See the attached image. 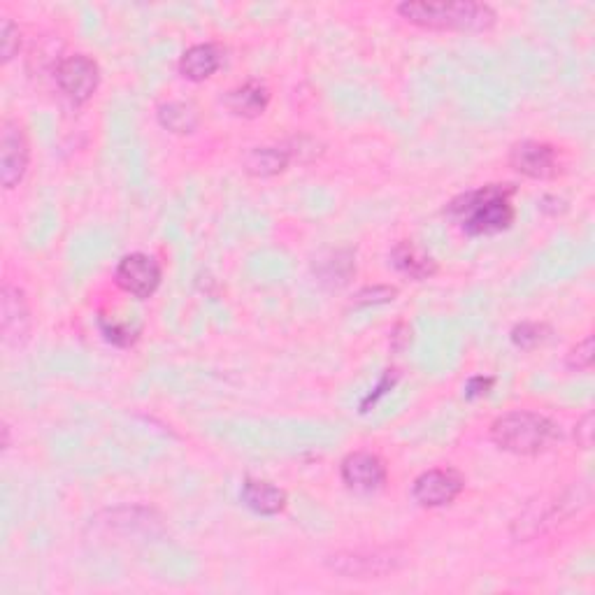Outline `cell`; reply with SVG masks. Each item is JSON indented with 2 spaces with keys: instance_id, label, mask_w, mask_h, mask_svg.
Returning a JSON list of instances; mask_svg holds the SVG:
<instances>
[{
  "instance_id": "4",
  "label": "cell",
  "mask_w": 595,
  "mask_h": 595,
  "mask_svg": "<svg viewBox=\"0 0 595 595\" xmlns=\"http://www.w3.org/2000/svg\"><path fill=\"white\" fill-rule=\"evenodd\" d=\"M328 568L344 579H382L403 568V556L391 549L342 551L328 558Z\"/></svg>"
},
{
  "instance_id": "11",
  "label": "cell",
  "mask_w": 595,
  "mask_h": 595,
  "mask_svg": "<svg viewBox=\"0 0 595 595\" xmlns=\"http://www.w3.org/2000/svg\"><path fill=\"white\" fill-rule=\"evenodd\" d=\"M3 340L10 347H21L31 331V310L24 291L5 286L3 289Z\"/></svg>"
},
{
  "instance_id": "21",
  "label": "cell",
  "mask_w": 595,
  "mask_h": 595,
  "mask_svg": "<svg viewBox=\"0 0 595 595\" xmlns=\"http://www.w3.org/2000/svg\"><path fill=\"white\" fill-rule=\"evenodd\" d=\"M398 296V289H393V286H372V289H363L358 293L354 303L358 307H365V305H382V303H391L393 298Z\"/></svg>"
},
{
  "instance_id": "2",
  "label": "cell",
  "mask_w": 595,
  "mask_h": 595,
  "mask_svg": "<svg viewBox=\"0 0 595 595\" xmlns=\"http://www.w3.org/2000/svg\"><path fill=\"white\" fill-rule=\"evenodd\" d=\"M400 17L430 31H489L496 24V12L484 3H403Z\"/></svg>"
},
{
  "instance_id": "23",
  "label": "cell",
  "mask_w": 595,
  "mask_h": 595,
  "mask_svg": "<svg viewBox=\"0 0 595 595\" xmlns=\"http://www.w3.org/2000/svg\"><path fill=\"white\" fill-rule=\"evenodd\" d=\"M575 437H577V444L582 449H589L591 447V440H593V414H586V417L579 421L577 430H575Z\"/></svg>"
},
{
  "instance_id": "14",
  "label": "cell",
  "mask_w": 595,
  "mask_h": 595,
  "mask_svg": "<svg viewBox=\"0 0 595 595\" xmlns=\"http://www.w3.org/2000/svg\"><path fill=\"white\" fill-rule=\"evenodd\" d=\"M391 263L396 265L403 275L417 279V282L433 277L437 272V263L433 261V258L421 252L417 245H412V242H407V240L398 242V245L393 247Z\"/></svg>"
},
{
  "instance_id": "5",
  "label": "cell",
  "mask_w": 595,
  "mask_h": 595,
  "mask_svg": "<svg viewBox=\"0 0 595 595\" xmlns=\"http://www.w3.org/2000/svg\"><path fill=\"white\" fill-rule=\"evenodd\" d=\"M56 84L73 103H86L100 84L98 63L86 54L68 56L56 68Z\"/></svg>"
},
{
  "instance_id": "3",
  "label": "cell",
  "mask_w": 595,
  "mask_h": 595,
  "mask_svg": "<svg viewBox=\"0 0 595 595\" xmlns=\"http://www.w3.org/2000/svg\"><path fill=\"white\" fill-rule=\"evenodd\" d=\"M491 437L500 449L516 456H540L561 440L554 421L535 412H510L493 421Z\"/></svg>"
},
{
  "instance_id": "8",
  "label": "cell",
  "mask_w": 595,
  "mask_h": 595,
  "mask_svg": "<svg viewBox=\"0 0 595 595\" xmlns=\"http://www.w3.org/2000/svg\"><path fill=\"white\" fill-rule=\"evenodd\" d=\"M465 479L456 470H428L417 477L412 496L421 507H444L461 496Z\"/></svg>"
},
{
  "instance_id": "12",
  "label": "cell",
  "mask_w": 595,
  "mask_h": 595,
  "mask_svg": "<svg viewBox=\"0 0 595 595\" xmlns=\"http://www.w3.org/2000/svg\"><path fill=\"white\" fill-rule=\"evenodd\" d=\"M224 54L217 45H193L186 49L182 61H179V73L191 82H203L212 77L221 68Z\"/></svg>"
},
{
  "instance_id": "1",
  "label": "cell",
  "mask_w": 595,
  "mask_h": 595,
  "mask_svg": "<svg viewBox=\"0 0 595 595\" xmlns=\"http://www.w3.org/2000/svg\"><path fill=\"white\" fill-rule=\"evenodd\" d=\"M514 191L512 184H486L451 200L447 214L468 235L503 233L514 224Z\"/></svg>"
},
{
  "instance_id": "9",
  "label": "cell",
  "mask_w": 595,
  "mask_h": 595,
  "mask_svg": "<svg viewBox=\"0 0 595 595\" xmlns=\"http://www.w3.org/2000/svg\"><path fill=\"white\" fill-rule=\"evenodd\" d=\"M510 166L530 179H551L561 172L558 152L547 142L526 140L512 147Z\"/></svg>"
},
{
  "instance_id": "13",
  "label": "cell",
  "mask_w": 595,
  "mask_h": 595,
  "mask_svg": "<svg viewBox=\"0 0 595 595\" xmlns=\"http://www.w3.org/2000/svg\"><path fill=\"white\" fill-rule=\"evenodd\" d=\"M242 503L256 514L275 516L286 507V493L279 491L277 486H272L270 482L247 479V482L242 484Z\"/></svg>"
},
{
  "instance_id": "22",
  "label": "cell",
  "mask_w": 595,
  "mask_h": 595,
  "mask_svg": "<svg viewBox=\"0 0 595 595\" xmlns=\"http://www.w3.org/2000/svg\"><path fill=\"white\" fill-rule=\"evenodd\" d=\"M0 38H3V61L10 63L14 56L19 52L21 38H19V28L12 24V19H3V26H0Z\"/></svg>"
},
{
  "instance_id": "17",
  "label": "cell",
  "mask_w": 595,
  "mask_h": 595,
  "mask_svg": "<svg viewBox=\"0 0 595 595\" xmlns=\"http://www.w3.org/2000/svg\"><path fill=\"white\" fill-rule=\"evenodd\" d=\"M159 121L170 133H193L198 126V112L189 103H163L159 107Z\"/></svg>"
},
{
  "instance_id": "7",
  "label": "cell",
  "mask_w": 595,
  "mask_h": 595,
  "mask_svg": "<svg viewBox=\"0 0 595 595\" xmlns=\"http://www.w3.org/2000/svg\"><path fill=\"white\" fill-rule=\"evenodd\" d=\"M31 149L19 124L5 121L3 135H0V179L5 189H14L26 175Z\"/></svg>"
},
{
  "instance_id": "20",
  "label": "cell",
  "mask_w": 595,
  "mask_h": 595,
  "mask_svg": "<svg viewBox=\"0 0 595 595\" xmlns=\"http://www.w3.org/2000/svg\"><path fill=\"white\" fill-rule=\"evenodd\" d=\"M100 328H103L105 338L119 344V347H128V344H133L135 340H138L140 331L138 328H131V326H121V324H107V321H100Z\"/></svg>"
},
{
  "instance_id": "6",
  "label": "cell",
  "mask_w": 595,
  "mask_h": 595,
  "mask_svg": "<svg viewBox=\"0 0 595 595\" xmlns=\"http://www.w3.org/2000/svg\"><path fill=\"white\" fill-rule=\"evenodd\" d=\"M117 284L135 298L154 296L161 284V265L149 254H128L117 265Z\"/></svg>"
},
{
  "instance_id": "15",
  "label": "cell",
  "mask_w": 595,
  "mask_h": 595,
  "mask_svg": "<svg viewBox=\"0 0 595 595\" xmlns=\"http://www.w3.org/2000/svg\"><path fill=\"white\" fill-rule=\"evenodd\" d=\"M268 100H270V93L263 84L247 82L228 93L226 105L228 110L238 114V117L252 119V117H258V114H263L265 107H268Z\"/></svg>"
},
{
  "instance_id": "10",
  "label": "cell",
  "mask_w": 595,
  "mask_h": 595,
  "mask_svg": "<svg viewBox=\"0 0 595 595\" xmlns=\"http://www.w3.org/2000/svg\"><path fill=\"white\" fill-rule=\"evenodd\" d=\"M342 482L354 493H375L386 482V465L379 456L356 451L342 461Z\"/></svg>"
},
{
  "instance_id": "18",
  "label": "cell",
  "mask_w": 595,
  "mask_h": 595,
  "mask_svg": "<svg viewBox=\"0 0 595 595\" xmlns=\"http://www.w3.org/2000/svg\"><path fill=\"white\" fill-rule=\"evenodd\" d=\"M547 338H549V328L544 324H530V321H526V324H519L512 331V342L519 349H526V351L540 347V344H544V340Z\"/></svg>"
},
{
  "instance_id": "16",
  "label": "cell",
  "mask_w": 595,
  "mask_h": 595,
  "mask_svg": "<svg viewBox=\"0 0 595 595\" xmlns=\"http://www.w3.org/2000/svg\"><path fill=\"white\" fill-rule=\"evenodd\" d=\"M289 161H291L289 149L256 147L245 156V170L254 177H272L286 170Z\"/></svg>"
},
{
  "instance_id": "19",
  "label": "cell",
  "mask_w": 595,
  "mask_h": 595,
  "mask_svg": "<svg viewBox=\"0 0 595 595\" xmlns=\"http://www.w3.org/2000/svg\"><path fill=\"white\" fill-rule=\"evenodd\" d=\"M568 365L572 370H591V365H593V338L591 335H586V338L579 342L577 347L570 349Z\"/></svg>"
},
{
  "instance_id": "24",
  "label": "cell",
  "mask_w": 595,
  "mask_h": 595,
  "mask_svg": "<svg viewBox=\"0 0 595 595\" xmlns=\"http://www.w3.org/2000/svg\"><path fill=\"white\" fill-rule=\"evenodd\" d=\"M491 386H493V379L491 377H475V379H470V384H468V398H477V396H486V393L491 391Z\"/></svg>"
}]
</instances>
